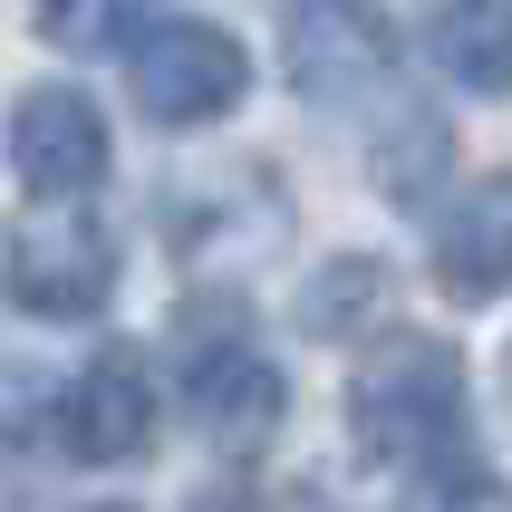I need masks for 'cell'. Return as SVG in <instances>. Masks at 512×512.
Here are the masks:
<instances>
[{
	"instance_id": "2",
	"label": "cell",
	"mask_w": 512,
	"mask_h": 512,
	"mask_svg": "<svg viewBox=\"0 0 512 512\" xmlns=\"http://www.w3.org/2000/svg\"><path fill=\"white\" fill-rule=\"evenodd\" d=\"M0 290L29 319H97L116 290V232L78 194H39V213H20L0 242Z\"/></svg>"
},
{
	"instance_id": "4",
	"label": "cell",
	"mask_w": 512,
	"mask_h": 512,
	"mask_svg": "<svg viewBox=\"0 0 512 512\" xmlns=\"http://www.w3.org/2000/svg\"><path fill=\"white\" fill-rule=\"evenodd\" d=\"M126 87H136V107L155 116V126H213L223 107H242L252 58H242V39L213 29V20H165V29L136 39Z\"/></svg>"
},
{
	"instance_id": "6",
	"label": "cell",
	"mask_w": 512,
	"mask_h": 512,
	"mask_svg": "<svg viewBox=\"0 0 512 512\" xmlns=\"http://www.w3.org/2000/svg\"><path fill=\"white\" fill-rule=\"evenodd\" d=\"M107 116H97V97L68 78L29 87L20 107H10V165H20L29 194H97L107 184Z\"/></svg>"
},
{
	"instance_id": "7",
	"label": "cell",
	"mask_w": 512,
	"mask_h": 512,
	"mask_svg": "<svg viewBox=\"0 0 512 512\" xmlns=\"http://www.w3.org/2000/svg\"><path fill=\"white\" fill-rule=\"evenodd\" d=\"M58 435H68L78 464H136L155 445V377H145L136 348H107V358L78 368V387L58 406Z\"/></svg>"
},
{
	"instance_id": "10",
	"label": "cell",
	"mask_w": 512,
	"mask_h": 512,
	"mask_svg": "<svg viewBox=\"0 0 512 512\" xmlns=\"http://www.w3.org/2000/svg\"><path fill=\"white\" fill-rule=\"evenodd\" d=\"M29 10H39V39H49V49L97 58V49H126L155 0H29Z\"/></svg>"
},
{
	"instance_id": "1",
	"label": "cell",
	"mask_w": 512,
	"mask_h": 512,
	"mask_svg": "<svg viewBox=\"0 0 512 512\" xmlns=\"http://www.w3.org/2000/svg\"><path fill=\"white\" fill-rule=\"evenodd\" d=\"M348 435L368 464H435L464 445V358L426 329L368 348V368L348 377Z\"/></svg>"
},
{
	"instance_id": "5",
	"label": "cell",
	"mask_w": 512,
	"mask_h": 512,
	"mask_svg": "<svg viewBox=\"0 0 512 512\" xmlns=\"http://www.w3.org/2000/svg\"><path fill=\"white\" fill-rule=\"evenodd\" d=\"M281 68H290L300 97L348 107V97H368V87L397 78V20L377 0H300L281 20Z\"/></svg>"
},
{
	"instance_id": "13",
	"label": "cell",
	"mask_w": 512,
	"mask_h": 512,
	"mask_svg": "<svg viewBox=\"0 0 512 512\" xmlns=\"http://www.w3.org/2000/svg\"><path fill=\"white\" fill-rule=\"evenodd\" d=\"M97 512H126V503H97Z\"/></svg>"
},
{
	"instance_id": "12",
	"label": "cell",
	"mask_w": 512,
	"mask_h": 512,
	"mask_svg": "<svg viewBox=\"0 0 512 512\" xmlns=\"http://www.w3.org/2000/svg\"><path fill=\"white\" fill-rule=\"evenodd\" d=\"M387 261H329L319 271V290H310V329H358V319H377L387 310Z\"/></svg>"
},
{
	"instance_id": "9",
	"label": "cell",
	"mask_w": 512,
	"mask_h": 512,
	"mask_svg": "<svg viewBox=\"0 0 512 512\" xmlns=\"http://www.w3.org/2000/svg\"><path fill=\"white\" fill-rule=\"evenodd\" d=\"M435 58L455 68V87L503 97V87H512V0H445V20H435Z\"/></svg>"
},
{
	"instance_id": "3",
	"label": "cell",
	"mask_w": 512,
	"mask_h": 512,
	"mask_svg": "<svg viewBox=\"0 0 512 512\" xmlns=\"http://www.w3.org/2000/svg\"><path fill=\"white\" fill-rule=\"evenodd\" d=\"M184 416L223 455L271 445V426H281V368L252 348L242 310H213V300L184 310Z\"/></svg>"
},
{
	"instance_id": "8",
	"label": "cell",
	"mask_w": 512,
	"mask_h": 512,
	"mask_svg": "<svg viewBox=\"0 0 512 512\" xmlns=\"http://www.w3.org/2000/svg\"><path fill=\"white\" fill-rule=\"evenodd\" d=\"M435 281L455 290V300L512 290V165L484 174V184H464L445 203V223H435Z\"/></svg>"
},
{
	"instance_id": "11",
	"label": "cell",
	"mask_w": 512,
	"mask_h": 512,
	"mask_svg": "<svg viewBox=\"0 0 512 512\" xmlns=\"http://www.w3.org/2000/svg\"><path fill=\"white\" fill-rule=\"evenodd\" d=\"M406 512H512L503 474H484L474 455H435L426 474H416V493H406Z\"/></svg>"
}]
</instances>
